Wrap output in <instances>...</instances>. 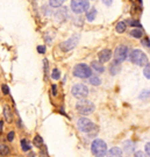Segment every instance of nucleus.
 I'll list each match as a JSON object with an SVG mask.
<instances>
[{"instance_id": "11", "label": "nucleus", "mask_w": 150, "mask_h": 157, "mask_svg": "<svg viewBox=\"0 0 150 157\" xmlns=\"http://www.w3.org/2000/svg\"><path fill=\"white\" fill-rule=\"evenodd\" d=\"M67 10L65 7H60V8L55 12V19L57 21H60V22L64 21V20L67 19Z\"/></svg>"}, {"instance_id": "31", "label": "nucleus", "mask_w": 150, "mask_h": 157, "mask_svg": "<svg viewBox=\"0 0 150 157\" xmlns=\"http://www.w3.org/2000/svg\"><path fill=\"white\" fill-rule=\"evenodd\" d=\"M145 152H147V155L150 157V142L145 144Z\"/></svg>"}, {"instance_id": "25", "label": "nucleus", "mask_w": 150, "mask_h": 157, "mask_svg": "<svg viewBox=\"0 0 150 157\" xmlns=\"http://www.w3.org/2000/svg\"><path fill=\"white\" fill-rule=\"evenodd\" d=\"M143 75L145 76V78L150 79V63H148L143 69Z\"/></svg>"}, {"instance_id": "8", "label": "nucleus", "mask_w": 150, "mask_h": 157, "mask_svg": "<svg viewBox=\"0 0 150 157\" xmlns=\"http://www.w3.org/2000/svg\"><path fill=\"white\" fill-rule=\"evenodd\" d=\"M79 35H72L71 37L67 41H64V42H62L61 44H60V48H61L63 51H70L72 50L75 47H77L78 42H79Z\"/></svg>"}, {"instance_id": "32", "label": "nucleus", "mask_w": 150, "mask_h": 157, "mask_svg": "<svg viewBox=\"0 0 150 157\" xmlns=\"http://www.w3.org/2000/svg\"><path fill=\"white\" fill-rule=\"evenodd\" d=\"M2 91H4V94H8V92H10L8 86L7 85H2Z\"/></svg>"}, {"instance_id": "2", "label": "nucleus", "mask_w": 150, "mask_h": 157, "mask_svg": "<svg viewBox=\"0 0 150 157\" xmlns=\"http://www.w3.org/2000/svg\"><path fill=\"white\" fill-rule=\"evenodd\" d=\"M73 76L77 78L86 79L91 78L92 76V67H90L85 63H79L73 67Z\"/></svg>"}, {"instance_id": "24", "label": "nucleus", "mask_w": 150, "mask_h": 157, "mask_svg": "<svg viewBox=\"0 0 150 157\" xmlns=\"http://www.w3.org/2000/svg\"><path fill=\"white\" fill-rule=\"evenodd\" d=\"M0 154H1V156H5V155H7L8 152H10V148L7 146H5V144H1V147H0Z\"/></svg>"}, {"instance_id": "13", "label": "nucleus", "mask_w": 150, "mask_h": 157, "mask_svg": "<svg viewBox=\"0 0 150 157\" xmlns=\"http://www.w3.org/2000/svg\"><path fill=\"white\" fill-rule=\"evenodd\" d=\"M91 67L98 73H102L105 71V67L102 65V63L99 62V61H93V62L91 63Z\"/></svg>"}, {"instance_id": "16", "label": "nucleus", "mask_w": 150, "mask_h": 157, "mask_svg": "<svg viewBox=\"0 0 150 157\" xmlns=\"http://www.w3.org/2000/svg\"><path fill=\"white\" fill-rule=\"evenodd\" d=\"M130 35H132L133 37H135V39H141L142 35H143V30L141 28H135L130 32Z\"/></svg>"}, {"instance_id": "22", "label": "nucleus", "mask_w": 150, "mask_h": 157, "mask_svg": "<svg viewBox=\"0 0 150 157\" xmlns=\"http://www.w3.org/2000/svg\"><path fill=\"white\" fill-rule=\"evenodd\" d=\"M60 77H61V72H60V70H58V69H54V70H52V72H51V78L57 80V79H60Z\"/></svg>"}, {"instance_id": "10", "label": "nucleus", "mask_w": 150, "mask_h": 157, "mask_svg": "<svg viewBox=\"0 0 150 157\" xmlns=\"http://www.w3.org/2000/svg\"><path fill=\"white\" fill-rule=\"evenodd\" d=\"M98 57H99V62H101V63L108 62L112 58V51L110 50V49H104V50H101L99 52Z\"/></svg>"}, {"instance_id": "15", "label": "nucleus", "mask_w": 150, "mask_h": 157, "mask_svg": "<svg viewBox=\"0 0 150 157\" xmlns=\"http://www.w3.org/2000/svg\"><path fill=\"white\" fill-rule=\"evenodd\" d=\"M127 28V23L125 22V21H120V22L117 23V27H115V30H117V33L121 34L123 33L125 30Z\"/></svg>"}, {"instance_id": "36", "label": "nucleus", "mask_w": 150, "mask_h": 157, "mask_svg": "<svg viewBox=\"0 0 150 157\" xmlns=\"http://www.w3.org/2000/svg\"><path fill=\"white\" fill-rule=\"evenodd\" d=\"M2 128H4V124H2V121H1V124H0V130L2 132Z\"/></svg>"}, {"instance_id": "29", "label": "nucleus", "mask_w": 150, "mask_h": 157, "mask_svg": "<svg viewBox=\"0 0 150 157\" xmlns=\"http://www.w3.org/2000/svg\"><path fill=\"white\" fill-rule=\"evenodd\" d=\"M37 51H39L40 54H44V52H45V47H44V45H39V47H37Z\"/></svg>"}, {"instance_id": "27", "label": "nucleus", "mask_w": 150, "mask_h": 157, "mask_svg": "<svg viewBox=\"0 0 150 157\" xmlns=\"http://www.w3.org/2000/svg\"><path fill=\"white\" fill-rule=\"evenodd\" d=\"M130 26H134V27H137V28H141V23L139 21H136V20H134V21H130L129 22Z\"/></svg>"}, {"instance_id": "14", "label": "nucleus", "mask_w": 150, "mask_h": 157, "mask_svg": "<svg viewBox=\"0 0 150 157\" xmlns=\"http://www.w3.org/2000/svg\"><path fill=\"white\" fill-rule=\"evenodd\" d=\"M120 69H121V67H120V63H117V62H114L112 63V65L111 67H110V72H111V75H117L119 71H120Z\"/></svg>"}, {"instance_id": "34", "label": "nucleus", "mask_w": 150, "mask_h": 157, "mask_svg": "<svg viewBox=\"0 0 150 157\" xmlns=\"http://www.w3.org/2000/svg\"><path fill=\"white\" fill-rule=\"evenodd\" d=\"M52 92H54V94H56V86L55 85L52 86Z\"/></svg>"}, {"instance_id": "21", "label": "nucleus", "mask_w": 150, "mask_h": 157, "mask_svg": "<svg viewBox=\"0 0 150 157\" xmlns=\"http://www.w3.org/2000/svg\"><path fill=\"white\" fill-rule=\"evenodd\" d=\"M21 149L23 151H29L32 148H30V144H28L27 140H21Z\"/></svg>"}, {"instance_id": "20", "label": "nucleus", "mask_w": 150, "mask_h": 157, "mask_svg": "<svg viewBox=\"0 0 150 157\" xmlns=\"http://www.w3.org/2000/svg\"><path fill=\"white\" fill-rule=\"evenodd\" d=\"M4 115H5L6 121H11L12 120V112L8 106L4 107Z\"/></svg>"}, {"instance_id": "18", "label": "nucleus", "mask_w": 150, "mask_h": 157, "mask_svg": "<svg viewBox=\"0 0 150 157\" xmlns=\"http://www.w3.org/2000/svg\"><path fill=\"white\" fill-rule=\"evenodd\" d=\"M49 4L51 7L60 8V7H62V5L64 4V0H49Z\"/></svg>"}, {"instance_id": "7", "label": "nucleus", "mask_w": 150, "mask_h": 157, "mask_svg": "<svg viewBox=\"0 0 150 157\" xmlns=\"http://www.w3.org/2000/svg\"><path fill=\"white\" fill-rule=\"evenodd\" d=\"M71 93H72L75 98L83 100L89 94V89H87L86 85L84 84H75L72 86V89H71Z\"/></svg>"}, {"instance_id": "23", "label": "nucleus", "mask_w": 150, "mask_h": 157, "mask_svg": "<svg viewBox=\"0 0 150 157\" xmlns=\"http://www.w3.org/2000/svg\"><path fill=\"white\" fill-rule=\"evenodd\" d=\"M34 144L36 147H41L43 144V140H42V137L41 136H35V139H34Z\"/></svg>"}, {"instance_id": "9", "label": "nucleus", "mask_w": 150, "mask_h": 157, "mask_svg": "<svg viewBox=\"0 0 150 157\" xmlns=\"http://www.w3.org/2000/svg\"><path fill=\"white\" fill-rule=\"evenodd\" d=\"M128 47L126 45H119L115 51H114V61L117 63L123 62L125 59H127L128 56Z\"/></svg>"}, {"instance_id": "12", "label": "nucleus", "mask_w": 150, "mask_h": 157, "mask_svg": "<svg viewBox=\"0 0 150 157\" xmlns=\"http://www.w3.org/2000/svg\"><path fill=\"white\" fill-rule=\"evenodd\" d=\"M107 157H122V150L119 147H113L107 152Z\"/></svg>"}, {"instance_id": "19", "label": "nucleus", "mask_w": 150, "mask_h": 157, "mask_svg": "<svg viewBox=\"0 0 150 157\" xmlns=\"http://www.w3.org/2000/svg\"><path fill=\"white\" fill-rule=\"evenodd\" d=\"M90 84H92L93 86H99L101 84V80L98 76H91V78H90Z\"/></svg>"}, {"instance_id": "5", "label": "nucleus", "mask_w": 150, "mask_h": 157, "mask_svg": "<svg viewBox=\"0 0 150 157\" xmlns=\"http://www.w3.org/2000/svg\"><path fill=\"white\" fill-rule=\"evenodd\" d=\"M76 109L78 113L83 114V115H89L94 111V104L90 100H79L76 105Z\"/></svg>"}, {"instance_id": "6", "label": "nucleus", "mask_w": 150, "mask_h": 157, "mask_svg": "<svg viewBox=\"0 0 150 157\" xmlns=\"http://www.w3.org/2000/svg\"><path fill=\"white\" fill-rule=\"evenodd\" d=\"M90 2L89 0H71V10L76 14H80L84 12H89Z\"/></svg>"}, {"instance_id": "17", "label": "nucleus", "mask_w": 150, "mask_h": 157, "mask_svg": "<svg viewBox=\"0 0 150 157\" xmlns=\"http://www.w3.org/2000/svg\"><path fill=\"white\" fill-rule=\"evenodd\" d=\"M97 17V10L95 8H92V10H90L87 13H86V19L89 20V21H93Z\"/></svg>"}, {"instance_id": "26", "label": "nucleus", "mask_w": 150, "mask_h": 157, "mask_svg": "<svg viewBox=\"0 0 150 157\" xmlns=\"http://www.w3.org/2000/svg\"><path fill=\"white\" fill-rule=\"evenodd\" d=\"M134 157H148V155H147V152L136 151L135 152V155H134Z\"/></svg>"}, {"instance_id": "4", "label": "nucleus", "mask_w": 150, "mask_h": 157, "mask_svg": "<svg viewBox=\"0 0 150 157\" xmlns=\"http://www.w3.org/2000/svg\"><path fill=\"white\" fill-rule=\"evenodd\" d=\"M91 151L95 157H105L107 154V144L102 140H94L91 144Z\"/></svg>"}, {"instance_id": "1", "label": "nucleus", "mask_w": 150, "mask_h": 157, "mask_svg": "<svg viewBox=\"0 0 150 157\" xmlns=\"http://www.w3.org/2000/svg\"><path fill=\"white\" fill-rule=\"evenodd\" d=\"M77 127L82 133H86L89 135H93L98 133V127L91 120L86 118H80L77 121Z\"/></svg>"}, {"instance_id": "35", "label": "nucleus", "mask_w": 150, "mask_h": 157, "mask_svg": "<svg viewBox=\"0 0 150 157\" xmlns=\"http://www.w3.org/2000/svg\"><path fill=\"white\" fill-rule=\"evenodd\" d=\"M28 157H35V154H34V152H30V154L28 155Z\"/></svg>"}, {"instance_id": "3", "label": "nucleus", "mask_w": 150, "mask_h": 157, "mask_svg": "<svg viewBox=\"0 0 150 157\" xmlns=\"http://www.w3.org/2000/svg\"><path fill=\"white\" fill-rule=\"evenodd\" d=\"M129 58H130V62L136 64V65H140V67H142V65L145 67L148 64V56L140 49L132 50L130 55H129Z\"/></svg>"}, {"instance_id": "30", "label": "nucleus", "mask_w": 150, "mask_h": 157, "mask_svg": "<svg viewBox=\"0 0 150 157\" xmlns=\"http://www.w3.org/2000/svg\"><path fill=\"white\" fill-rule=\"evenodd\" d=\"M142 44L145 45V47H148V48H150V41L149 39H144L143 41H142Z\"/></svg>"}, {"instance_id": "28", "label": "nucleus", "mask_w": 150, "mask_h": 157, "mask_svg": "<svg viewBox=\"0 0 150 157\" xmlns=\"http://www.w3.org/2000/svg\"><path fill=\"white\" fill-rule=\"evenodd\" d=\"M7 140L12 142V141L14 140V132H10L8 134H7Z\"/></svg>"}, {"instance_id": "33", "label": "nucleus", "mask_w": 150, "mask_h": 157, "mask_svg": "<svg viewBox=\"0 0 150 157\" xmlns=\"http://www.w3.org/2000/svg\"><path fill=\"white\" fill-rule=\"evenodd\" d=\"M102 2H104L106 6H111L112 2H113V0H102Z\"/></svg>"}]
</instances>
